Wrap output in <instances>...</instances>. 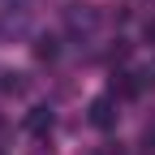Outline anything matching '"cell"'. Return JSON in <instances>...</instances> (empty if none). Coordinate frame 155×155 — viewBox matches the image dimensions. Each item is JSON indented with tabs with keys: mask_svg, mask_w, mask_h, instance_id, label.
<instances>
[{
	"mask_svg": "<svg viewBox=\"0 0 155 155\" xmlns=\"http://www.w3.org/2000/svg\"><path fill=\"white\" fill-rule=\"evenodd\" d=\"M91 125L95 129H112L116 125V95H99L91 104Z\"/></svg>",
	"mask_w": 155,
	"mask_h": 155,
	"instance_id": "obj_1",
	"label": "cell"
},
{
	"mask_svg": "<svg viewBox=\"0 0 155 155\" xmlns=\"http://www.w3.org/2000/svg\"><path fill=\"white\" fill-rule=\"evenodd\" d=\"M26 129H30V134H48V129H52V112H48V108H30Z\"/></svg>",
	"mask_w": 155,
	"mask_h": 155,
	"instance_id": "obj_2",
	"label": "cell"
},
{
	"mask_svg": "<svg viewBox=\"0 0 155 155\" xmlns=\"http://www.w3.org/2000/svg\"><path fill=\"white\" fill-rule=\"evenodd\" d=\"M35 56H39V61H52V56H56V39H39Z\"/></svg>",
	"mask_w": 155,
	"mask_h": 155,
	"instance_id": "obj_3",
	"label": "cell"
},
{
	"mask_svg": "<svg viewBox=\"0 0 155 155\" xmlns=\"http://www.w3.org/2000/svg\"><path fill=\"white\" fill-rule=\"evenodd\" d=\"M142 39H147L151 48H155V17H147V26H142Z\"/></svg>",
	"mask_w": 155,
	"mask_h": 155,
	"instance_id": "obj_4",
	"label": "cell"
},
{
	"mask_svg": "<svg viewBox=\"0 0 155 155\" xmlns=\"http://www.w3.org/2000/svg\"><path fill=\"white\" fill-rule=\"evenodd\" d=\"M138 78H142V86H155V65H147V69H142Z\"/></svg>",
	"mask_w": 155,
	"mask_h": 155,
	"instance_id": "obj_5",
	"label": "cell"
},
{
	"mask_svg": "<svg viewBox=\"0 0 155 155\" xmlns=\"http://www.w3.org/2000/svg\"><path fill=\"white\" fill-rule=\"evenodd\" d=\"M99 155H121V151H116V147H104V151H99Z\"/></svg>",
	"mask_w": 155,
	"mask_h": 155,
	"instance_id": "obj_6",
	"label": "cell"
}]
</instances>
